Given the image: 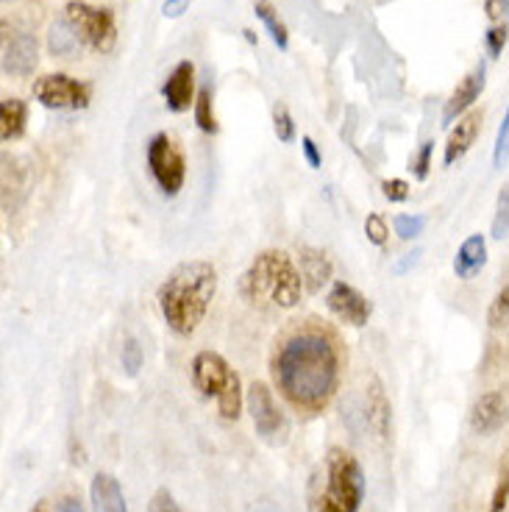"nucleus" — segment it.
Segmentation results:
<instances>
[{
    "mask_svg": "<svg viewBox=\"0 0 509 512\" xmlns=\"http://www.w3.org/2000/svg\"><path fill=\"white\" fill-rule=\"evenodd\" d=\"M340 337L315 320L284 334L276 346L270 371L279 393L293 410L318 415L331 404L343 379Z\"/></svg>",
    "mask_w": 509,
    "mask_h": 512,
    "instance_id": "nucleus-1",
    "label": "nucleus"
},
{
    "mask_svg": "<svg viewBox=\"0 0 509 512\" xmlns=\"http://www.w3.org/2000/svg\"><path fill=\"white\" fill-rule=\"evenodd\" d=\"M217 295V270L212 262L192 259L167 276L159 287V312L167 329L179 337H192L204 323Z\"/></svg>",
    "mask_w": 509,
    "mask_h": 512,
    "instance_id": "nucleus-2",
    "label": "nucleus"
},
{
    "mask_svg": "<svg viewBox=\"0 0 509 512\" xmlns=\"http://www.w3.org/2000/svg\"><path fill=\"white\" fill-rule=\"evenodd\" d=\"M240 293L251 304L295 309L304 295V282L287 251H262L240 276Z\"/></svg>",
    "mask_w": 509,
    "mask_h": 512,
    "instance_id": "nucleus-3",
    "label": "nucleus"
},
{
    "mask_svg": "<svg viewBox=\"0 0 509 512\" xmlns=\"http://www.w3.org/2000/svg\"><path fill=\"white\" fill-rule=\"evenodd\" d=\"M365 501V471L359 460L334 446L326 454V485L315 499V512H359Z\"/></svg>",
    "mask_w": 509,
    "mask_h": 512,
    "instance_id": "nucleus-4",
    "label": "nucleus"
},
{
    "mask_svg": "<svg viewBox=\"0 0 509 512\" xmlns=\"http://www.w3.org/2000/svg\"><path fill=\"white\" fill-rule=\"evenodd\" d=\"M192 384L204 398L215 401L220 418L237 421L242 415V382L240 373L231 368L226 357L217 351H198L190 365Z\"/></svg>",
    "mask_w": 509,
    "mask_h": 512,
    "instance_id": "nucleus-5",
    "label": "nucleus"
},
{
    "mask_svg": "<svg viewBox=\"0 0 509 512\" xmlns=\"http://www.w3.org/2000/svg\"><path fill=\"white\" fill-rule=\"evenodd\" d=\"M64 23L76 31L81 45L98 53H112L117 45V23L112 9L92 6L87 0H70L64 6Z\"/></svg>",
    "mask_w": 509,
    "mask_h": 512,
    "instance_id": "nucleus-6",
    "label": "nucleus"
},
{
    "mask_svg": "<svg viewBox=\"0 0 509 512\" xmlns=\"http://www.w3.org/2000/svg\"><path fill=\"white\" fill-rule=\"evenodd\" d=\"M145 159H148V170H151L156 187L165 192L167 198H176L187 181V159L176 140L165 131L153 134L145 148Z\"/></svg>",
    "mask_w": 509,
    "mask_h": 512,
    "instance_id": "nucleus-7",
    "label": "nucleus"
},
{
    "mask_svg": "<svg viewBox=\"0 0 509 512\" xmlns=\"http://www.w3.org/2000/svg\"><path fill=\"white\" fill-rule=\"evenodd\" d=\"M245 404H248V412H251L256 435L262 437L268 446H284L290 440V421H287V415L276 404L273 390H270L268 384H251L248 387V396H245Z\"/></svg>",
    "mask_w": 509,
    "mask_h": 512,
    "instance_id": "nucleus-8",
    "label": "nucleus"
},
{
    "mask_svg": "<svg viewBox=\"0 0 509 512\" xmlns=\"http://www.w3.org/2000/svg\"><path fill=\"white\" fill-rule=\"evenodd\" d=\"M34 101L42 103L45 109H56V112H78L87 109L92 101V87L78 81V78L67 76V73H48L34 81L31 87Z\"/></svg>",
    "mask_w": 509,
    "mask_h": 512,
    "instance_id": "nucleus-9",
    "label": "nucleus"
},
{
    "mask_svg": "<svg viewBox=\"0 0 509 512\" xmlns=\"http://www.w3.org/2000/svg\"><path fill=\"white\" fill-rule=\"evenodd\" d=\"M326 307L334 318L343 320L345 326H354V329H362L373 312L368 298L348 282H331V290L326 293Z\"/></svg>",
    "mask_w": 509,
    "mask_h": 512,
    "instance_id": "nucleus-10",
    "label": "nucleus"
},
{
    "mask_svg": "<svg viewBox=\"0 0 509 512\" xmlns=\"http://www.w3.org/2000/svg\"><path fill=\"white\" fill-rule=\"evenodd\" d=\"M484 84H487V64L479 62L468 76L459 81L457 90L451 92L446 109H443V126H451L454 120H459L471 109L473 103L479 101V95L484 92Z\"/></svg>",
    "mask_w": 509,
    "mask_h": 512,
    "instance_id": "nucleus-11",
    "label": "nucleus"
},
{
    "mask_svg": "<svg viewBox=\"0 0 509 512\" xmlns=\"http://www.w3.org/2000/svg\"><path fill=\"white\" fill-rule=\"evenodd\" d=\"M162 98H165L167 109L173 115H181L190 109L192 101H195V64L190 59H184L173 67V73L162 84Z\"/></svg>",
    "mask_w": 509,
    "mask_h": 512,
    "instance_id": "nucleus-12",
    "label": "nucleus"
},
{
    "mask_svg": "<svg viewBox=\"0 0 509 512\" xmlns=\"http://www.w3.org/2000/svg\"><path fill=\"white\" fill-rule=\"evenodd\" d=\"M504 423H507V396L504 393L490 390L476 398V404L471 407V429L476 435H496Z\"/></svg>",
    "mask_w": 509,
    "mask_h": 512,
    "instance_id": "nucleus-13",
    "label": "nucleus"
},
{
    "mask_svg": "<svg viewBox=\"0 0 509 512\" xmlns=\"http://www.w3.org/2000/svg\"><path fill=\"white\" fill-rule=\"evenodd\" d=\"M39 64V42L34 34H17L3 53V73L14 78H28Z\"/></svg>",
    "mask_w": 509,
    "mask_h": 512,
    "instance_id": "nucleus-14",
    "label": "nucleus"
},
{
    "mask_svg": "<svg viewBox=\"0 0 509 512\" xmlns=\"http://www.w3.org/2000/svg\"><path fill=\"white\" fill-rule=\"evenodd\" d=\"M479 131H482V112H468V115L459 117L457 126L451 128V134H448L443 162H446L448 167L454 165V162H459V159L473 148Z\"/></svg>",
    "mask_w": 509,
    "mask_h": 512,
    "instance_id": "nucleus-15",
    "label": "nucleus"
},
{
    "mask_svg": "<svg viewBox=\"0 0 509 512\" xmlns=\"http://www.w3.org/2000/svg\"><path fill=\"white\" fill-rule=\"evenodd\" d=\"M365 418H368V426L379 440L390 437L393 407H390V398L384 393V384L379 379H370L368 384V393H365Z\"/></svg>",
    "mask_w": 509,
    "mask_h": 512,
    "instance_id": "nucleus-16",
    "label": "nucleus"
},
{
    "mask_svg": "<svg viewBox=\"0 0 509 512\" xmlns=\"http://www.w3.org/2000/svg\"><path fill=\"white\" fill-rule=\"evenodd\" d=\"M301 282L309 293H320L323 290V284L331 282V273H334V265H331V259L326 256V251H320V248H301Z\"/></svg>",
    "mask_w": 509,
    "mask_h": 512,
    "instance_id": "nucleus-17",
    "label": "nucleus"
},
{
    "mask_svg": "<svg viewBox=\"0 0 509 512\" xmlns=\"http://www.w3.org/2000/svg\"><path fill=\"white\" fill-rule=\"evenodd\" d=\"M484 265H487V240L482 234H471L468 240H462L454 256V273L462 282H471L476 273H482Z\"/></svg>",
    "mask_w": 509,
    "mask_h": 512,
    "instance_id": "nucleus-18",
    "label": "nucleus"
},
{
    "mask_svg": "<svg viewBox=\"0 0 509 512\" xmlns=\"http://www.w3.org/2000/svg\"><path fill=\"white\" fill-rule=\"evenodd\" d=\"M92 512H128L123 487L112 474H98L90 487Z\"/></svg>",
    "mask_w": 509,
    "mask_h": 512,
    "instance_id": "nucleus-19",
    "label": "nucleus"
},
{
    "mask_svg": "<svg viewBox=\"0 0 509 512\" xmlns=\"http://www.w3.org/2000/svg\"><path fill=\"white\" fill-rule=\"evenodd\" d=\"M28 126V103L20 98L0 101V142L20 140Z\"/></svg>",
    "mask_w": 509,
    "mask_h": 512,
    "instance_id": "nucleus-20",
    "label": "nucleus"
},
{
    "mask_svg": "<svg viewBox=\"0 0 509 512\" xmlns=\"http://www.w3.org/2000/svg\"><path fill=\"white\" fill-rule=\"evenodd\" d=\"M254 12H256V17L262 20V26L268 28L273 45H276L279 51H287V48H290V31H287L284 20H281L279 12H276V6H273V3H268V0H256Z\"/></svg>",
    "mask_w": 509,
    "mask_h": 512,
    "instance_id": "nucleus-21",
    "label": "nucleus"
},
{
    "mask_svg": "<svg viewBox=\"0 0 509 512\" xmlns=\"http://www.w3.org/2000/svg\"><path fill=\"white\" fill-rule=\"evenodd\" d=\"M48 51H51V56H56V59H73L78 51H81V42H78L76 31L64 23L62 20H56L51 26V34H48Z\"/></svg>",
    "mask_w": 509,
    "mask_h": 512,
    "instance_id": "nucleus-22",
    "label": "nucleus"
},
{
    "mask_svg": "<svg viewBox=\"0 0 509 512\" xmlns=\"http://www.w3.org/2000/svg\"><path fill=\"white\" fill-rule=\"evenodd\" d=\"M192 115H195V126L201 128L204 134H217L220 131L215 115V101H212V90L209 87L198 90L195 101H192Z\"/></svg>",
    "mask_w": 509,
    "mask_h": 512,
    "instance_id": "nucleus-23",
    "label": "nucleus"
},
{
    "mask_svg": "<svg viewBox=\"0 0 509 512\" xmlns=\"http://www.w3.org/2000/svg\"><path fill=\"white\" fill-rule=\"evenodd\" d=\"M273 131H276V137H279V142H284V145L295 142V134H298V131H295V120L284 103H276V106H273Z\"/></svg>",
    "mask_w": 509,
    "mask_h": 512,
    "instance_id": "nucleus-24",
    "label": "nucleus"
},
{
    "mask_svg": "<svg viewBox=\"0 0 509 512\" xmlns=\"http://www.w3.org/2000/svg\"><path fill=\"white\" fill-rule=\"evenodd\" d=\"M432 154H434V140H426L418 148V154H412L409 159V170H412V176L418 181L429 179V170H432Z\"/></svg>",
    "mask_w": 509,
    "mask_h": 512,
    "instance_id": "nucleus-25",
    "label": "nucleus"
},
{
    "mask_svg": "<svg viewBox=\"0 0 509 512\" xmlns=\"http://www.w3.org/2000/svg\"><path fill=\"white\" fill-rule=\"evenodd\" d=\"M395 234L401 237V240H418L423 229H426V218L423 215H395L393 220Z\"/></svg>",
    "mask_w": 509,
    "mask_h": 512,
    "instance_id": "nucleus-26",
    "label": "nucleus"
},
{
    "mask_svg": "<svg viewBox=\"0 0 509 512\" xmlns=\"http://www.w3.org/2000/svg\"><path fill=\"white\" fill-rule=\"evenodd\" d=\"M120 362H123V371H126V376H137V373H140L142 362H145V354H142V346L134 340V337H128L126 343H123Z\"/></svg>",
    "mask_w": 509,
    "mask_h": 512,
    "instance_id": "nucleus-27",
    "label": "nucleus"
},
{
    "mask_svg": "<svg viewBox=\"0 0 509 512\" xmlns=\"http://www.w3.org/2000/svg\"><path fill=\"white\" fill-rule=\"evenodd\" d=\"M507 309H509V287H501V293L493 298V304H490V315H487L490 329H507Z\"/></svg>",
    "mask_w": 509,
    "mask_h": 512,
    "instance_id": "nucleus-28",
    "label": "nucleus"
},
{
    "mask_svg": "<svg viewBox=\"0 0 509 512\" xmlns=\"http://www.w3.org/2000/svg\"><path fill=\"white\" fill-rule=\"evenodd\" d=\"M365 234H368V240L373 245H387L390 240V226H387V220L379 215V212H370L368 220H365Z\"/></svg>",
    "mask_w": 509,
    "mask_h": 512,
    "instance_id": "nucleus-29",
    "label": "nucleus"
},
{
    "mask_svg": "<svg viewBox=\"0 0 509 512\" xmlns=\"http://www.w3.org/2000/svg\"><path fill=\"white\" fill-rule=\"evenodd\" d=\"M507 212H509V192L507 187L498 195L496 218H493V237L496 240H507Z\"/></svg>",
    "mask_w": 509,
    "mask_h": 512,
    "instance_id": "nucleus-30",
    "label": "nucleus"
},
{
    "mask_svg": "<svg viewBox=\"0 0 509 512\" xmlns=\"http://www.w3.org/2000/svg\"><path fill=\"white\" fill-rule=\"evenodd\" d=\"M507 145H509V115H504L501 128H498L496 148H493V165H496L498 170H504V165H507Z\"/></svg>",
    "mask_w": 509,
    "mask_h": 512,
    "instance_id": "nucleus-31",
    "label": "nucleus"
},
{
    "mask_svg": "<svg viewBox=\"0 0 509 512\" xmlns=\"http://www.w3.org/2000/svg\"><path fill=\"white\" fill-rule=\"evenodd\" d=\"M484 42H487V51H490V56L498 59V56L504 53V48H507V23L490 28V31H487V37H484Z\"/></svg>",
    "mask_w": 509,
    "mask_h": 512,
    "instance_id": "nucleus-32",
    "label": "nucleus"
},
{
    "mask_svg": "<svg viewBox=\"0 0 509 512\" xmlns=\"http://www.w3.org/2000/svg\"><path fill=\"white\" fill-rule=\"evenodd\" d=\"M382 192L390 204H404L409 198V184L404 179H387L382 181Z\"/></svg>",
    "mask_w": 509,
    "mask_h": 512,
    "instance_id": "nucleus-33",
    "label": "nucleus"
},
{
    "mask_svg": "<svg viewBox=\"0 0 509 512\" xmlns=\"http://www.w3.org/2000/svg\"><path fill=\"white\" fill-rule=\"evenodd\" d=\"M151 512H181V507H179V501L173 499V493H170V490L159 487L151 499Z\"/></svg>",
    "mask_w": 509,
    "mask_h": 512,
    "instance_id": "nucleus-34",
    "label": "nucleus"
},
{
    "mask_svg": "<svg viewBox=\"0 0 509 512\" xmlns=\"http://www.w3.org/2000/svg\"><path fill=\"white\" fill-rule=\"evenodd\" d=\"M301 151H304L309 167H312V170H320V165H323V154H320L318 142L312 140V137H301Z\"/></svg>",
    "mask_w": 509,
    "mask_h": 512,
    "instance_id": "nucleus-35",
    "label": "nucleus"
},
{
    "mask_svg": "<svg viewBox=\"0 0 509 512\" xmlns=\"http://www.w3.org/2000/svg\"><path fill=\"white\" fill-rule=\"evenodd\" d=\"M507 493H509V482H507V462H504V474H501V479H498L496 496H493V507H490V512L507 510Z\"/></svg>",
    "mask_w": 509,
    "mask_h": 512,
    "instance_id": "nucleus-36",
    "label": "nucleus"
},
{
    "mask_svg": "<svg viewBox=\"0 0 509 512\" xmlns=\"http://www.w3.org/2000/svg\"><path fill=\"white\" fill-rule=\"evenodd\" d=\"M190 3L192 0H165L162 3V14H165L167 20H179V17L190 12Z\"/></svg>",
    "mask_w": 509,
    "mask_h": 512,
    "instance_id": "nucleus-37",
    "label": "nucleus"
},
{
    "mask_svg": "<svg viewBox=\"0 0 509 512\" xmlns=\"http://www.w3.org/2000/svg\"><path fill=\"white\" fill-rule=\"evenodd\" d=\"M420 254H423V251H412V254L404 256V259H401V262L395 265V273H407L409 268H415V265H418Z\"/></svg>",
    "mask_w": 509,
    "mask_h": 512,
    "instance_id": "nucleus-38",
    "label": "nucleus"
},
{
    "mask_svg": "<svg viewBox=\"0 0 509 512\" xmlns=\"http://www.w3.org/2000/svg\"><path fill=\"white\" fill-rule=\"evenodd\" d=\"M59 512H87V510H84V504H81L76 496H64V499L59 501Z\"/></svg>",
    "mask_w": 509,
    "mask_h": 512,
    "instance_id": "nucleus-39",
    "label": "nucleus"
},
{
    "mask_svg": "<svg viewBox=\"0 0 509 512\" xmlns=\"http://www.w3.org/2000/svg\"><path fill=\"white\" fill-rule=\"evenodd\" d=\"M31 512H51V504H48V501H39L37 507H34Z\"/></svg>",
    "mask_w": 509,
    "mask_h": 512,
    "instance_id": "nucleus-40",
    "label": "nucleus"
},
{
    "mask_svg": "<svg viewBox=\"0 0 509 512\" xmlns=\"http://www.w3.org/2000/svg\"><path fill=\"white\" fill-rule=\"evenodd\" d=\"M242 34H245V39H248V42H251V45H254V42H256V34H254V31H251V28H245V31H242Z\"/></svg>",
    "mask_w": 509,
    "mask_h": 512,
    "instance_id": "nucleus-41",
    "label": "nucleus"
},
{
    "mask_svg": "<svg viewBox=\"0 0 509 512\" xmlns=\"http://www.w3.org/2000/svg\"><path fill=\"white\" fill-rule=\"evenodd\" d=\"M259 512H279V510H273V507H262V510Z\"/></svg>",
    "mask_w": 509,
    "mask_h": 512,
    "instance_id": "nucleus-42",
    "label": "nucleus"
},
{
    "mask_svg": "<svg viewBox=\"0 0 509 512\" xmlns=\"http://www.w3.org/2000/svg\"><path fill=\"white\" fill-rule=\"evenodd\" d=\"M0 3H14V0H0Z\"/></svg>",
    "mask_w": 509,
    "mask_h": 512,
    "instance_id": "nucleus-43",
    "label": "nucleus"
}]
</instances>
